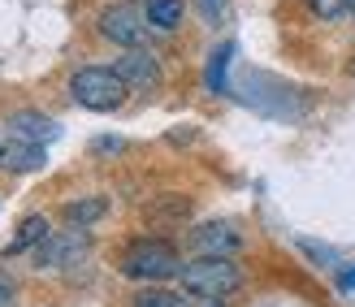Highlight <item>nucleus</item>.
<instances>
[{
	"label": "nucleus",
	"mask_w": 355,
	"mask_h": 307,
	"mask_svg": "<svg viewBox=\"0 0 355 307\" xmlns=\"http://www.w3.org/2000/svg\"><path fill=\"white\" fill-rule=\"evenodd\" d=\"M182 290L191 299H208V303H221L225 295H234L243 286V268L234 264V256H195L191 264H182Z\"/></svg>",
	"instance_id": "f257e3e1"
},
{
	"label": "nucleus",
	"mask_w": 355,
	"mask_h": 307,
	"mask_svg": "<svg viewBox=\"0 0 355 307\" xmlns=\"http://www.w3.org/2000/svg\"><path fill=\"white\" fill-rule=\"evenodd\" d=\"M117 273L130 281H169L182 273V260H178L173 243L165 238H135L130 247H121Z\"/></svg>",
	"instance_id": "f03ea898"
},
{
	"label": "nucleus",
	"mask_w": 355,
	"mask_h": 307,
	"mask_svg": "<svg viewBox=\"0 0 355 307\" xmlns=\"http://www.w3.org/2000/svg\"><path fill=\"white\" fill-rule=\"evenodd\" d=\"M69 96H74V104L87 108V113H117V108L126 104L130 87L117 78V69L83 65V69H74V78H69Z\"/></svg>",
	"instance_id": "7ed1b4c3"
},
{
	"label": "nucleus",
	"mask_w": 355,
	"mask_h": 307,
	"mask_svg": "<svg viewBox=\"0 0 355 307\" xmlns=\"http://www.w3.org/2000/svg\"><path fill=\"white\" fill-rule=\"evenodd\" d=\"M87 251H92L87 229H48L44 243L35 247V268H69V264H83Z\"/></svg>",
	"instance_id": "20e7f679"
},
{
	"label": "nucleus",
	"mask_w": 355,
	"mask_h": 307,
	"mask_svg": "<svg viewBox=\"0 0 355 307\" xmlns=\"http://www.w3.org/2000/svg\"><path fill=\"white\" fill-rule=\"evenodd\" d=\"M100 35L109 44H117V48H144L148 44V35H152V26H148V17L144 13H135L130 5H109L100 13Z\"/></svg>",
	"instance_id": "39448f33"
},
{
	"label": "nucleus",
	"mask_w": 355,
	"mask_h": 307,
	"mask_svg": "<svg viewBox=\"0 0 355 307\" xmlns=\"http://www.w3.org/2000/svg\"><path fill=\"white\" fill-rule=\"evenodd\" d=\"M191 256H239L243 251V229L234 221H204L187 229Z\"/></svg>",
	"instance_id": "423d86ee"
},
{
	"label": "nucleus",
	"mask_w": 355,
	"mask_h": 307,
	"mask_svg": "<svg viewBox=\"0 0 355 307\" xmlns=\"http://www.w3.org/2000/svg\"><path fill=\"white\" fill-rule=\"evenodd\" d=\"M113 69L130 91H156V87H161V61H156V52H148V48H121Z\"/></svg>",
	"instance_id": "0eeeda50"
},
{
	"label": "nucleus",
	"mask_w": 355,
	"mask_h": 307,
	"mask_svg": "<svg viewBox=\"0 0 355 307\" xmlns=\"http://www.w3.org/2000/svg\"><path fill=\"white\" fill-rule=\"evenodd\" d=\"M44 165V148L22 134H13L9 125H0V173H35Z\"/></svg>",
	"instance_id": "6e6552de"
},
{
	"label": "nucleus",
	"mask_w": 355,
	"mask_h": 307,
	"mask_svg": "<svg viewBox=\"0 0 355 307\" xmlns=\"http://www.w3.org/2000/svg\"><path fill=\"white\" fill-rule=\"evenodd\" d=\"M9 130L44 148V143H52V139L61 134V125L52 121V117H44V113H35V108H22V113H13V117H9Z\"/></svg>",
	"instance_id": "1a4fd4ad"
},
{
	"label": "nucleus",
	"mask_w": 355,
	"mask_h": 307,
	"mask_svg": "<svg viewBox=\"0 0 355 307\" xmlns=\"http://www.w3.org/2000/svg\"><path fill=\"white\" fill-rule=\"evenodd\" d=\"M109 212V200H104V195H87V200H74V204H65V225L69 229H92L100 216Z\"/></svg>",
	"instance_id": "9d476101"
},
{
	"label": "nucleus",
	"mask_w": 355,
	"mask_h": 307,
	"mask_svg": "<svg viewBox=\"0 0 355 307\" xmlns=\"http://www.w3.org/2000/svg\"><path fill=\"white\" fill-rule=\"evenodd\" d=\"M182 13H187L182 0H148V5H144L148 26H152V30H161V35H169V30L182 26Z\"/></svg>",
	"instance_id": "9b49d317"
},
{
	"label": "nucleus",
	"mask_w": 355,
	"mask_h": 307,
	"mask_svg": "<svg viewBox=\"0 0 355 307\" xmlns=\"http://www.w3.org/2000/svg\"><path fill=\"white\" fill-rule=\"evenodd\" d=\"M52 225H48V216H26L22 225H17V234L9 238V247H5V256H22V251H31V247H40L44 243V234H48Z\"/></svg>",
	"instance_id": "f8f14e48"
},
{
	"label": "nucleus",
	"mask_w": 355,
	"mask_h": 307,
	"mask_svg": "<svg viewBox=\"0 0 355 307\" xmlns=\"http://www.w3.org/2000/svg\"><path fill=\"white\" fill-rule=\"evenodd\" d=\"M234 44H217L212 48V57H208V69H204V82H208V91L212 96H225V74H230V61H234Z\"/></svg>",
	"instance_id": "ddd939ff"
},
{
	"label": "nucleus",
	"mask_w": 355,
	"mask_h": 307,
	"mask_svg": "<svg viewBox=\"0 0 355 307\" xmlns=\"http://www.w3.org/2000/svg\"><path fill=\"white\" fill-rule=\"evenodd\" d=\"M130 307H187V290H169L161 281H148L144 290L130 295Z\"/></svg>",
	"instance_id": "4468645a"
},
{
	"label": "nucleus",
	"mask_w": 355,
	"mask_h": 307,
	"mask_svg": "<svg viewBox=\"0 0 355 307\" xmlns=\"http://www.w3.org/2000/svg\"><path fill=\"white\" fill-rule=\"evenodd\" d=\"M304 5L321 17V22H338L343 13H351V0H304Z\"/></svg>",
	"instance_id": "2eb2a0df"
},
{
	"label": "nucleus",
	"mask_w": 355,
	"mask_h": 307,
	"mask_svg": "<svg viewBox=\"0 0 355 307\" xmlns=\"http://www.w3.org/2000/svg\"><path fill=\"white\" fill-rule=\"evenodd\" d=\"M200 9H204V22H208V26H221L230 5H225V0H200Z\"/></svg>",
	"instance_id": "dca6fc26"
},
{
	"label": "nucleus",
	"mask_w": 355,
	"mask_h": 307,
	"mask_svg": "<svg viewBox=\"0 0 355 307\" xmlns=\"http://www.w3.org/2000/svg\"><path fill=\"white\" fill-rule=\"evenodd\" d=\"M13 303H17V286L0 273V307H13Z\"/></svg>",
	"instance_id": "f3484780"
},
{
	"label": "nucleus",
	"mask_w": 355,
	"mask_h": 307,
	"mask_svg": "<svg viewBox=\"0 0 355 307\" xmlns=\"http://www.w3.org/2000/svg\"><path fill=\"white\" fill-rule=\"evenodd\" d=\"M338 290H343V295H351V290H355V268H347V273H338Z\"/></svg>",
	"instance_id": "a211bd4d"
},
{
	"label": "nucleus",
	"mask_w": 355,
	"mask_h": 307,
	"mask_svg": "<svg viewBox=\"0 0 355 307\" xmlns=\"http://www.w3.org/2000/svg\"><path fill=\"white\" fill-rule=\"evenodd\" d=\"M208 307H221V303H208Z\"/></svg>",
	"instance_id": "6ab92c4d"
},
{
	"label": "nucleus",
	"mask_w": 355,
	"mask_h": 307,
	"mask_svg": "<svg viewBox=\"0 0 355 307\" xmlns=\"http://www.w3.org/2000/svg\"><path fill=\"white\" fill-rule=\"evenodd\" d=\"M351 13H355V0H351Z\"/></svg>",
	"instance_id": "aec40b11"
}]
</instances>
